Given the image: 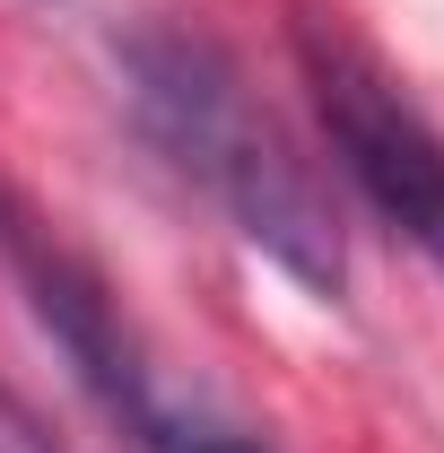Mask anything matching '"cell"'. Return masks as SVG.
<instances>
[{
  "instance_id": "1",
  "label": "cell",
  "mask_w": 444,
  "mask_h": 453,
  "mask_svg": "<svg viewBox=\"0 0 444 453\" xmlns=\"http://www.w3.org/2000/svg\"><path fill=\"white\" fill-rule=\"evenodd\" d=\"M113 70H122V105L140 122V140L166 157L174 183H192L226 219V235L244 253H262L279 280H296L314 305H340L348 226H340L314 157L253 96L244 61L192 27H131V35H113Z\"/></svg>"
},
{
  "instance_id": "2",
  "label": "cell",
  "mask_w": 444,
  "mask_h": 453,
  "mask_svg": "<svg viewBox=\"0 0 444 453\" xmlns=\"http://www.w3.org/2000/svg\"><path fill=\"white\" fill-rule=\"evenodd\" d=\"M0 262L27 288L35 332L61 349L70 384L96 401L113 436L131 453H271V436H253L218 393H201L192 375H174L166 357L149 349V332L122 314V296L105 288L96 262H79L35 210H18L0 235Z\"/></svg>"
},
{
  "instance_id": "3",
  "label": "cell",
  "mask_w": 444,
  "mask_h": 453,
  "mask_svg": "<svg viewBox=\"0 0 444 453\" xmlns=\"http://www.w3.org/2000/svg\"><path fill=\"white\" fill-rule=\"evenodd\" d=\"M296 70L323 122L332 166L357 183V201L444 280V131L418 113V96L392 79L357 35L332 18H296Z\"/></svg>"
},
{
  "instance_id": "4",
  "label": "cell",
  "mask_w": 444,
  "mask_h": 453,
  "mask_svg": "<svg viewBox=\"0 0 444 453\" xmlns=\"http://www.w3.org/2000/svg\"><path fill=\"white\" fill-rule=\"evenodd\" d=\"M0 453H61V445H53V427H44V410L18 393L9 375H0Z\"/></svg>"
}]
</instances>
